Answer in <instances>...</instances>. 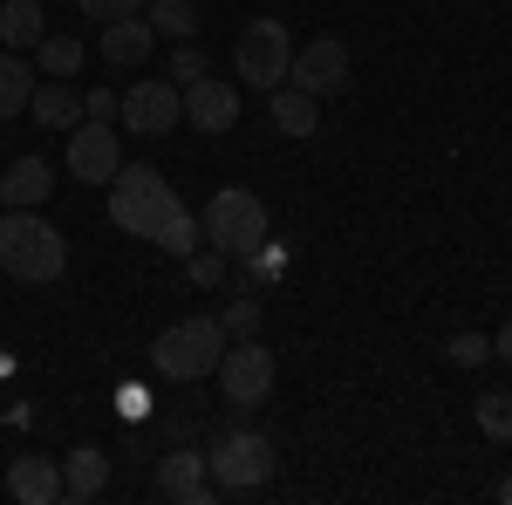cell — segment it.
<instances>
[{
  "label": "cell",
  "instance_id": "6da1fadb",
  "mask_svg": "<svg viewBox=\"0 0 512 505\" xmlns=\"http://www.w3.org/2000/svg\"><path fill=\"white\" fill-rule=\"evenodd\" d=\"M110 226L130 239H151V246H164V253H178V260H192L198 253V219L192 205L164 185L151 164H123L117 178H110Z\"/></svg>",
  "mask_w": 512,
  "mask_h": 505
},
{
  "label": "cell",
  "instance_id": "7a4b0ae2",
  "mask_svg": "<svg viewBox=\"0 0 512 505\" xmlns=\"http://www.w3.org/2000/svg\"><path fill=\"white\" fill-rule=\"evenodd\" d=\"M69 267V239L55 233V219H41V212H0V273H14V280H62Z\"/></svg>",
  "mask_w": 512,
  "mask_h": 505
},
{
  "label": "cell",
  "instance_id": "3957f363",
  "mask_svg": "<svg viewBox=\"0 0 512 505\" xmlns=\"http://www.w3.org/2000/svg\"><path fill=\"white\" fill-rule=\"evenodd\" d=\"M226 321L219 314H185V321H171L158 335V369L171 383H205L212 369H219V355H226Z\"/></svg>",
  "mask_w": 512,
  "mask_h": 505
},
{
  "label": "cell",
  "instance_id": "277c9868",
  "mask_svg": "<svg viewBox=\"0 0 512 505\" xmlns=\"http://www.w3.org/2000/svg\"><path fill=\"white\" fill-rule=\"evenodd\" d=\"M198 233H205V246H219L226 260H246V253L267 246V205H260V192L226 185V192H212V205L198 212Z\"/></svg>",
  "mask_w": 512,
  "mask_h": 505
},
{
  "label": "cell",
  "instance_id": "5b68a950",
  "mask_svg": "<svg viewBox=\"0 0 512 505\" xmlns=\"http://www.w3.org/2000/svg\"><path fill=\"white\" fill-rule=\"evenodd\" d=\"M205 465H212L219 492H260L274 478V437L253 424H233V430H219V444L205 451Z\"/></svg>",
  "mask_w": 512,
  "mask_h": 505
},
{
  "label": "cell",
  "instance_id": "8992f818",
  "mask_svg": "<svg viewBox=\"0 0 512 505\" xmlns=\"http://www.w3.org/2000/svg\"><path fill=\"white\" fill-rule=\"evenodd\" d=\"M233 69H239V82H246V89H280V82H287V69H294L287 21L253 14V21L239 28V41H233Z\"/></svg>",
  "mask_w": 512,
  "mask_h": 505
},
{
  "label": "cell",
  "instance_id": "52a82bcc",
  "mask_svg": "<svg viewBox=\"0 0 512 505\" xmlns=\"http://www.w3.org/2000/svg\"><path fill=\"white\" fill-rule=\"evenodd\" d=\"M219 396L233 403V410H260L267 396H274V349L260 342V335H239L233 349L219 355Z\"/></svg>",
  "mask_w": 512,
  "mask_h": 505
},
{
  "label": "cell",
  "instance_id": "ba28073f",
  "mask_svg": "<svg viewBox=\"0 0 512 505\" xmlns=\"http://www.w3.org/2000/svg\"><path fill=\"white\" fill-rule=\"evenodd\" d=\"M117 117H123V130H137V137H164V130H178V117H185V89L164 82V76H144L117 96Z\"/></svg>",
  "mask_w": 512,
  "mask_h": 505
},
{
  "label": "cell",
  "instance_id": "9c48e42d",
  "mask_svg": "<svg viewBox=\"0 0 512 505\" xmlns=\"http://www.w3.org/2000/svg\"><path fill=\"white\" fill-rule=\"evenodd\" d=\"M287 82L294 89H308V96H342L349 89V41L335 35H315L308 48H294V69H287Z\"/></svg>",
  "mask_w": 512,
  "mask_h": 505
},
{
  "label": "cell",
  "instance_id": "30bf717a",
  "mask_svg": "<svg viewBox=\"0 0 512 505\" xmlns=\"http://www.w3.org/2000/svg\"><path fill=\"white\" fill-rule=\"evenodd\" d=\"M69 171H76L82 185H110L123 171V144L103 117H82L76 130H69Z\"/></svg>",
  "mask_w": 512,
  "mask_h": 505
},
{
  "label": "cell",
  "instance_id": "8fae6325",
  "mask_svg": "<svg viewBox=\"0 0 512 505\" xmlns=\"http://www.w3.org/2000/svg\"><path fill=\"white\" fill-rule=\"evenodd\" d=\"M158 492L178 505H212L219 499V485H212V465H205V451H164L158 458Z\"/></svg>",
  "mask_w": 512,
  "mask_h": 505
},
{
  "label": "cell",
  "instance_id": "7c38bea8",
  "mask_svg": "<svg viewBox=\"0 0 512 505\" xmlns=\"http://www.w3.org/2000/svg\"><path fill=\"white\" fill-rule=\"evenodd\" d=\"M55 192V164L48 157H14L7 171H0V205L7 212H41Z\"/></svg>",
  "mask_w": 512,
  "mask_h": 505
},
{
  "label": "cell",
  "instance_id": "4fadbf2b",
  "mask_svg": "<svg viewBox=\"0 0 512 505\" xmlns=\"http://www.w3.org/2000/svg\"><path fill=\"white\" fill-rule=\"evenodd\" d=\"M185 117L198 123V130H233L239 123V89L233 82H219V76H198V82H185Z\"/></svg>",
  "mask_w": 512,
  "mask_h": 505
},
{
  "label": "cell",
  "instance_id": "5bb4252c",
  "mask_svg": "<svg viewBox=\"0 0 512 505\" xmlns=\"http://www.w3.org/2000/svg\"><path fill=\"white\" fill-rule=\"evenodd\" d=\"M151 48H158L151 14H123V21L103 28V62H110V69H144V62H151Z\"/></svg>",
  "mask_w": 512,
  "mask_h": 505
},
{
  "label": "cell",
  "instance_id": "9a60e30c",
  "mask_svg": "<svg viewBox=\"0 0 512 505\" xmlns=\"http://www.w3.org/2000/svg\"><path fill=\"white\" fill-rule=\"evenodd\" d=\"M7 492L21 505H55L62 499V465L55 458H14L7 465Z\"/></svg>",
  "mask_w": 512,
  "mask_h": 505
},
{
  "label": "cell",
  "instance_id": "2e32d148",
  "mask_svg": "<svg viewBox=\"0 0 512 505\" xmlns=\"http://www.w3.org/2000/svg\"><path fill=\"white\" fill-rule=\"evenodd\" d=\"M28 117H35L41 130H76V123H82V96L69 89V82L41 76V82H35V96H28Z\"/></svg>",
  "mask_w": 512,
  "mask_h": 505
},
{
  "label": "cell",
  "instance_id": "e0dca14e",
  "mask_svg": "<svg viewBox=\"0 0 512 505\" xmlns=\"http://www.w3.org/2000/svg\"><path fill=\"white\" fill-rule=\"evenodd\" d=\"M267 110H274V130H280V137H315V123H321V103L308 96V89H294V82L267 89Z\"/></svg>",
  "mask_w": 512,
  "mask_h": 505
},
{
  "label": "cell",
  "instance_id": "ac0fdd59",
  "mask_svg": "<svg viewBox=\"0 0 512 505\" xmlns=\"http://www.w3.org/2000/svg\"><path fill=\"white\" fill-rule=\"evenodd\" d=\"M103 485H110V458H103L96 444L69 451V465H62V499H96Z\"/></svg>",
  "mask_w": 512,
  "mask_h": 505
},
{
  "label": "cell",
  "instance_id": "d6986e66",
  "mask_svg": "<svg viewBox=\"0 0 512 505\" xmlns=\"http://www.w3.org/2000/svg\"><path fill=\"white\" fill-rule=\"evenodd\" d=\"M35 69H28V62H21V55H14V48H0V123L7 117H21V110H28V96H35Z\"/></svg>",
  "mask_w": 512,
  "mask_h": 505
},
{
  "label": "cell",
  "instance_id": "ffe728a7",
  "mask_svg": "<svg viewBox=\"0 0 512 505\" xmlns=\"http://www.w3.org/2000/svg\"><path fill=\"white\" fill-rule=\"evenodd\" d=\"M41 35H48L41 0H7V7H0V41H7V48H35Z\"/></svg>",
  "mask_w": 512,
  "mask_h": 505
},
{
  "label": "cell",
  "instance_id": "44dd1931",
  "mask_svg": "<svg viewBox=\"0 0 512 505\" xmlns=\"http://www.w3.org/2000/svg\"><path fill=\"white\" fill-rule=\"evenodd\" d=\"M35 69H41V76H55V82H69L82 69V41L76 35H41L35 41Z\"/></svg>",
  "mask_w": 512,
  "mask_h": 505
},
{
  "label": "cell",
  "instance_id": "7402d4cb",
  "mask_svg": "<svg viewBox=\"0 0 512 505\" xmlns=\"http://www.w3.org/2000/svg\"><path fill=\"white\" fill-rule=\"evenodd\" d=\"M144 14H151V28L171 41H192L198 35V0H144Z\"/></svg>",
  "mask_w": 512,
  "mask_h": 505
},
{
  "label": "cell",
  "instance_id": "603a6c76",
  "mask_svg": "<svg viewBox=\"0 0 512 505\" xmlns=\"http://www.w3.org/2000/svg\"><path fill=\"white\" fill-rule=\"evenodd\" d=\"M472 417H478V430L492 437V444H512V389H485L472 403Z\"/></svg>",
  "mask_w": 512,
  "mask_h": 505
},
{
  "label": "cell",
  "instance_id": "cb8c5ba5",
  "mask_svg": "<svg viewBox=\"0 0 512 505\" xmlns=\"http://www.w3.org/2000/svg\"><path fill=\"white\" fill-rule=\"evenodd\" d=\"M219 321H226V335H233V342H239V335H260V294H253V287H239V301L219 314Z\"/></svg>",
  "mask_w": 512,
  "mask_h": 505
},
{
  "label": "cell",
  "instance_id": "d4e9b609",
  "mask_svg": "<svg viewBox=\"0 0 512 505\" xmlns=\"http://www.w3.org/2000/svg\"><path fill=\"white\" fill-rule=\"evenodd\" d=\"M164 76L178 82V89H185V82H198V76H205V48H198V41H178V48H171V69H164Z\"/></svg>",
  "mask_w": 512,
  "mask_h": 505
},
{
  "label": "cell",
  "instance_id": "484cf974",
  "mask_svg": "<svg viewBox=\"0 0 512 505\" xmlns=\"http://www.w3.org/2000/svg\"><path fill=\"white\" fill-rule=\"evenodd\" d=\"M82 21H96V28H110V21H123V14H144V0H76Z\"/></svg>",
  "mask_w": 512,
  "mask_h": 505
},
{
  "label": "cell",
  "instance_id": "4316f807",
  "mask_svg": "<svg viewBox=\"0 0 512 505\" xmlns=\"http://www.w3.org/2000/svg\"><path fill=\"white\" fill-rule=\"evenodd\" d=\"M444 355H451L458 369H478V362L492 355V342H485V335H451V342H444Z\"/></svg>",
  "mask_w": 512,
  "mask_h": 505
},
{
  "label": "cell",
  "instance_id": "83f0119b",
  "mask_svg": "<svg viewBox=\"0 0 512 505\" xmlns=\"http://www.w3.org/2000/svg\"><path fill=\"white\" fill-rule=\"evenodd\" d=\"M219 273H226V253H219V246H212V253H192V280L198 287H212Z\"/></svg>",
  "mask_w": 512,
  "mask_h": 505
},
{
  "label": "cell",
  "instance_id": "f1b7e54d",
  "mask_svg": "<svg viewBox=\"0 0 512 505\" xmlns=\"http://www.w3.org/2000/svg\"><path fill=\"white\" fill-rule=\"evenodd\" d=\"M82 117H117V96H110V89H89V96H82Z\"/></svg>",
  "mask_w": 512,
  "mask_h": 505
},
{
  "label": "cell",
  "instance_id": "f546056e",
  "mask_svg": "<svg viewBox=\"0 0 512 505\" xmlns=\"http://www.w3.org/2000/svg\"><path fill=\"white\" fill-rule=\"evenodd\" d=\"M492 355H499V362H512V321L499 328V335H492Z\"/></svg>",
  "mask_w": 512,
  "mask_h": 505
},
{
  "label": "cell",
  "instance_id": "4dcf8cb0",
  "mask_svg": "<svg viewBox=\"0 0 512 505\" xmlns=\"http://www.w3.org/2000/svg\"><path fill=\"white\" fill-rule=\"evenodd\" d=\"M499 505H512V478H506V485H499Z\"/></svg>",
  "mask_w": 512,
  "mask_h": 505
}]
</instances>
